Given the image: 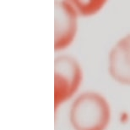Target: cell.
Masks as SVG:
<instances>
[{"instance_id": "obj_2", "label": "cell", "mask_w": 130, "mask_h": 130, "mask_svg": "<svg viewBox=\"0 0 130 130\" xmlns=\"http://www.w3.org/2000/svg\"><path fill=\"white\" fill-rule=\"evenodd\" d=\"M82 72L79 63L69 56L55 61V107L71 97L79 87Z\"/></svg>"}, {"instance_id": "obj_1", "label": "cell", "mask_w": 130, "mask_h": 130, "mask_svg": "<svg viewBox=\"0 0 130 130\" xmlns=\"http://www.w3.org/2000/svg\"><path fill=\"white\" fill-rule=\"evenodd\" d=\"M109 119L108 104L98 93H85L72 106L71 123L76 130H104Z\"/></svg>"}, {"instance_id": "obj_3", "label": "cell", "mask_w": 130, "mask_h": 130, "mask_svg": "<svg viewBox=\"0 0 130 130\" xmlns=\"http://www.w3.org/2000/svg\"><path fill=\"white\" fill-rule=\"evenodd\" d=\"M55 12V49L58 51L67 48L74 41L78 14L65 1L56 2Z\"/></svg>"}, {"instance_id": "obj_4", "label": "cell", "mask_w": 130, "mask_h": 130, "mask_svg": "<svg viewBox=\"0 0 130 130\" xmlns=\"http://www.w3.org/2000/svg\"><path fill=\"white\" fill-rule=\"evenodd\" d=\"M109 70L116 81L130 85V35L119 40L111 49Z\"/></svg>"}, {"instance_id": "obj_5", "label": "cell", "mask_w": 130, "mask_h": 130, "mask_svg": "<svg viewBox=\"0 0 130 130\" xmlns=\"http://www.w3.org/2000/svg\"><path fill=\"white\" fill-rule=\"evenodd\" d=\"M78 15L90 16L102 9L107 0H64Z\"/></svg>"}]
</instances>
